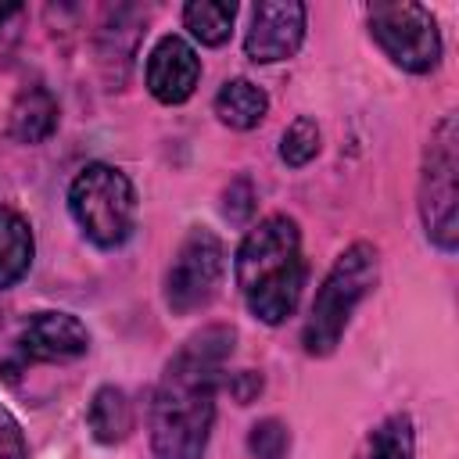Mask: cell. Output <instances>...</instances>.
Segmentation results:
<instances>
[{"label":"cell","mask_w":459,"mask_h":459,"mask_svg":"<svg viewBox=\"0 0 459 459\" xmlns=\"http://www.w3.org/2000/svg\"><path fill=\"white\" fill-rule=\"evenodd\" d=\"M237 330L212 323L190 333L165 362L151 398V452L154 459H201L215 423V391L233 355Z\"/></svg>","instance_id":"cell-1"},{"label":"cell","mask_w":459,"mask_h":459,"mask_svg":"<svg viewBox=\"0 0 459 459\" xmlns=\"http://www.w3.org/2000/svg\"><path fill=\"white\" fill-rule=\"evenodd\" d=\"M233 280L247 312L269 326L294 316L305 287L301 230L290 215L276 212L251 226L233 258Z\"/></svg>","instance_id":"cell-2"},{"label":"cell","mask_w":459,"mask_h":459,"mask_svg":"<svg viewBox=\"0 0 459 459\" xmlns=\"http://www.w3.org/2000/svg\"><path fill=\"white\" fill-rule=\"evenodd\" d=\"M377 276H380V262L373 244L359 240L337 255V262L330 265L326 280L312 298V308L301 330V344L308 355H330L341 344L351 323V312L377 287Z\"/></svg>","instance_id":"cell-3"},{"label":"cell","mask_w":459,"mask_h":459,"mask_svg":"<svg viewBox=\"0 0 459 459\" xmlns=\"http://www.w3.org/2000/svg\"><path fill=\"white\" fill-rule=\"evenodd\" d=\"M68 212L86 240L111 251L136 230V190L129 176L108 161H90L68 186Z\"/></svg>","instance_id":"cell-4"},{"label":"cell","mask_w":459,"mask_h":459,"mask_svg":"<svg viewBox=\"0 0 459 459\" xmlns=\"http://www.w3.org/2000/svg\"><path fill=\"white\" fill-rule=\"evenodd\" d=\"M459 133H455V115H445L430 143L423 151V169H420V219L427 230V240L437 244L445 255L455 251L459 244Z\"/></svg>","instance_id":"cell-5"},{"label":"cell","mask_w":459,"mask_h":459,"mask_svg":"<svg viewBox=\"0 0 459 459\" xmlns=\"http://www.w3.org/2000/svg\"><path fill=\"white\" fill-rule=\"evenodd\" d=\"M369 32L380 50L405 72L423 75L441 61V32L434 14L412 0H387L369 7Z\"/></svg>","instance_id":"cell-6"},{"label":"cell","mask_w":459,"mask_h":459,"mask_svg":"<svg viewBox=\"0 0 459 459\" xmlns=\"http://www.w3.org/2000/svg\"><path fill=\"white\" fill-rule=\"evenodd\" d=\"M222 273H226L222 240L212 230H204V226L190 230L183 237V244L176 247L172 262H169V273H165V305L176 316H190V312L204 308L219 294Z\"/></svg>","instance_id":"cell-7"},{"label":"cell","mask_w":459,"mask_h":459,"mask_svg":"<svg viewBox=\"0 0 459 459\" xmlns=\"http://www.w3.org/2000/svg\"><path fill=\"white\" fill-rule=\"evenodd\" d=\"M305 39V4L298 0H265L251 11V25L244 36V54L255 65L287 61L298 54Z\"/></svg>","instance_id":"cell-8"},{"label":"cell","mask_w":459,"mask_h":459,"mask_svg":"<svg viewBox=\"0 0 459 459\" xmlns=\"http://www.w3.org/2000/svg\"><path fill=\"white\" fill-rule=\"evenodd\" d=\"M18 355L29 362H65L90 348V330L72 312H36L18 333Z\"/></svg>","instance_id":"cell-9"},{"label":"cell","mask_w":459,"mask_h":459,"mask_svg":"<svg viewBox=\"0 0 459 459\" xmlns=\"http://www.w3.org/2000/svg\"><path fill=\"white\" fill-rule=\"evenodd\" d=\"M143 79H147V90H151L154 100H161V104H183V100H190V93L197 90L201 57H197V50H194L183 36L169 32V36H161V39L154 43V50L147 54V72H143Z\"/></svg>","instance_id":"cell-10"},{"label":"cell","mask_w":459,"mask_h":459,"mask_svg":"<svg viewBox=\"0 0 459 459\" xmlns=\"http://www.w3.org/2000/svg\"><path fill=\"white\" fill-rule=\"evenodd\" d=\"M61 122V108H57V97L47 90V86H29L14 97L11 104V115H7V133L18 140V143H43L54 136Z\"/></svg>","instance_id":"cell-11"},{"label":"cell","mask_w":459,"mask_h":459,"mask_svg":"<svg viewBox=\"0 0 459 459\" xmlns=\"http://www.w3.org/2000/svg\"><path fill=\"white\" fill-rule=\"evenodd\" d=\"M32 255H36V240L29 219L0 204V290L25 280V273L32 269Z\"/></svg>","instance_id":"cell-12"},{"label":"cell","mask_w":459,"mask_h":459,"mask_svg":"<svg viewBox=\"0 0 459 459\" xmlns=\"http://www.w3.org/2000/svg\"><path fill=\"white\" fill-rule=\"evenodd\" d=\"M86 423H90V434L100 445L122 441L133 430V402H129V394L122 387H115V384L97 387L93 398H90V409H86Z\"/></svg>","instance_id":"cell-13"},{"label":"cell","mask_w":459,"mask_h":459,"mask_svg":"<svg viewBox=\"0 0 459 459\" xmlns=\"http://www.w3.org/2000/svg\"><path fill=\"white\" fill-rule=\"evenodd\" d=\"M269 111V97L251 79H230L215 93V115L230 129H255Z\"/></svg>","instance_id":"cell-14"},{"label":"cell","mask_w":459,"mask_h":459,"mask_svg":"<svg viewBox=\"0 0 459 459\" xmlns=\"http://www.w3.org/2000/svg\"><path fill=\"white\" fill-rule=\"evenodd\" d=\"M233 18H237V4L226 0H194L183 7L186 32L204 47H222L233 32Z\"/></svg>","instance_id":"cell-15"},{"label":"cell","mask_w":459,"mask_h":459,"mask_svg":"<svg viewBox=\"0 0 459 459\" xmlns=\"http://www.w3.org/2000/svg\"><path fill=\"white\" fill-rule=\"evenodd\" d=\"M412 448H416L412 420L405 412H394L369 430L359 459H412Z\"/></svg>","instance_id":"cell-16"},{"label":"cell","mask_w":459,"mask_h":459,"mask_svg":"<svg viewBox=\"0 0 459 459\" xmlns=\"http://www.w3.org/2000/svg\"><path fill=\"white\" fill-rule=\"evenodd\" d=\"M316 154H319V126H316V118L301 115L280 136V161L290 169H305Z\"/></svg>","instance_id":"cell-17"},{"label":"cell","mask_w":459,"mask_h":459,"mask_svg":"<svg viewBox=\"0 0 459 459\" xmlns=\"http://www.w3.org/2000/svg\"><path fill=\"white\" fill-rule=\"evenodd\" d=\"M247 452L255 459H283L290 452V430H287V423L276 420V416L258 420L251 427V434H247Z\"/></svg>","instance_id":"cell-18"},{"label":"cell","mask_w":459,"mask_h":459,"mask_svg":"<svg viewBox=\"0 0 459 459\" xmlns=\"http://www.w3.org/2000/svg\"><path fill=\"white\" fill-rule=\"evenodd\" d=\"M0 459H29L22 423L11 416V409L4 402H0Z\"/></svg>","instance_id":"cell-19"},{"label":"cell","mask_w":459,"mask_h":459,"mask_svg":"<svg viewBox=\"0 0 459 459\" xmlns=\"http://www.w3.org/2000/svg\"><path fill=\"white\" fill-rule=\"evenodd\" d=\"M222 212H226V219H230V222H247V219H251V212H255V190H251V183H247V179L230 183Z\"/></svg>","instance_id":"cell-20"},{"label":"cell","mask_w":459,"mask_h":459,"mask_svg":"<svg viewBox=\"0 0 459 459\" xmlns=\"http://www.w3.org/2000/svg\"><path fill=\"white\" fill-rule=\"evenodd\" d=\"M226 387H230V394L237 398V405H247V402L262 391V373H255V369H240V373H233V380H230Z\"/></svg>","instance_id":"cell-21"},{"label":"cell","mask_w":459,"mask_h":459,"mask_svg":"<svg viewBox=\"0 0 459 459\" xmlns=\"http://www.w3.org/2000/svg\"><path fill=\"white\" fill-rule=\"evenodd\" d=\"M14 14H22V7H18V4H0V29H4V22H7V18H14Z\"/></svg>","instance_id":"cell-22"}]
</instances>
